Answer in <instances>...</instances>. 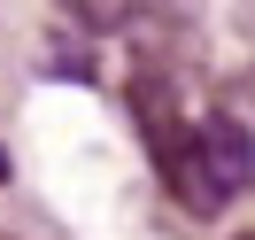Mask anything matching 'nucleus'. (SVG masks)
<instances>
[{
    "instance_id": "1",
    "label": "nucleus",
    "mask_w": 255,
    "mask_h": 240,
    "mask_svg": "<svg viewBox=\"0 0 255 240\" xmlns=\"http://www.w3.org/2000/svg\"><path fill=\"white\" fill-rule=\"evenodd\" d=\"M170 194L186 209H201V217H217V209H232L240 194H255V132L240 124V116H201L186 140V155L170 163Z\"/></svg>"
},
{
    "instance_id": "2",
    "label": "nucleus",
    "mask_w": 255,
    "mask_h": 240,
    "mask_svg": "<svg viewBox=\"0 0 255 240\" xmlns=\"http://www.w3.org/2000/svg\"><path fill=\"white\" fill-rule=\"evenodd\" d=\"M78 23H93V31H116V23L131 16V0H62Z\"/></svg>"
},
{
    "instance_id": "3",
    "label": "nucleus",
    "mask_w": 255,
    "mask_h": 240,
    "mask_svg": "<svg viewBox=\"0 0 255 240\" xmlns=\"http://www.w3.org/2000/svg\"><path fill=\"white\" fill-rule=\"evenodd\" d=\"M0 178H8V155H0Z\"/></svg>"
}]
</instances>
